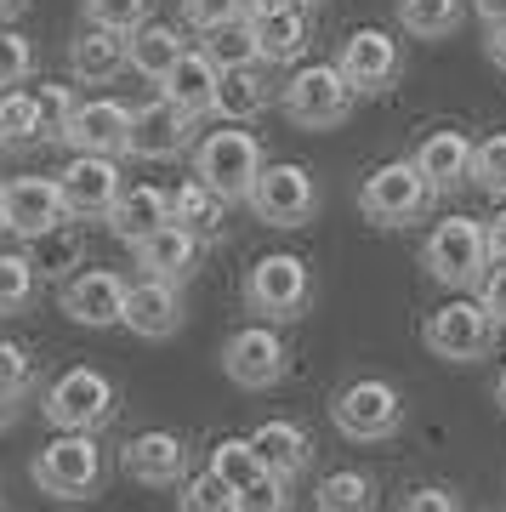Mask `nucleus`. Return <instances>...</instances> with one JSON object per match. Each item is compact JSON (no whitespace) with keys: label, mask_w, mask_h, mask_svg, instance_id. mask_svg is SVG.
I'll use <instances>...</instances> for the list:
<instances>
[{"label":"nucleus","mask_w":506,"mask_h":512,"mask_svg":"<svg viewBox=\"0 0 506 512\" xmlns=\"http://www.w3.org/2000/svg\"><path fill=\"white\" fill-rule=\"evenodd\" d=\"M35 109H40V143H63V137H69L74 109H80V97H74L69 86H40Z\"/></svg>","instance_id":"37"},{"label":"nucleus","mask_w":506,"mask_h":512,"mask_svg":"<svg viewBox=\"0 0 506 512\" xmlns=\"http://www.w3.org/2000/svg\"><path fill=\"white\" fill-rule=\"evenodd\" d=\"M433 200H438V188L427 183V171H421L416 160L376 165V171L364 177V188H359V211L376 222V228H404V222L427 217Z\"/></svg>","instance_id":"4"},{"label":"nucleus","mask_w":506,"mask_h":512,"mask_svg":"<svg viewBox=\"0 0 506 512\" xmlns=\"http://www.w3.org/2000/svg\"><path fill=\"white\" fill-rule=\"evenodd\" d=\"M256 23V57L262 63H296V57L308 52V6L302 0H290V6H279V12H268V18H251Z\"/></svg>","instance_id":"25"},{"label":"nucleus","mask_w":506,"mask_h":512,"mask_svg":"<svg viewBox=\"0 0 506 512\" xmlns=\"http://www.w3.org/2000/svg\"><path fill=\"white\" fill-rule=\"evenodd\" d=\"M234 18H245V0H182V23L199 29V35H211V29H222Z\"/></svg>","instance_id":"42"},{"label":"nucleus","mask_w":506,"mask_h":512,"mask_svg":"<svg viewBox=\"0 0 506 512\" xmlns=\"http://www.w3.org/2000/svg\"><path fill=\"white\" fill-rule=\"evenodd\" d=\"M0 126H6V148L40 143V109H35V92H6V97H0Z\"/></svg>","instance_id":"38"},{"label":"nucleus","mask_w":506,"mask_h":512,"mask_svg":"<svg viewBox=\"0 0 506 512\" xmlns=\"http://www.w3.org/2000/svg\"><path fill=\"white\" fill-rule=\"evenodd\" d=\"M495 404L506 410V370H501V382H495Z\"/></svg>","instance_id":"53"},{"label":"nucleus","mask_w":506,"mask_h":512,"mask_svg":"<svg viewBox=\"0 0 506 512\" xmlns=\"http://www.w3.org/2000/svg\"><path fill=\"white\" fill-rule=\"evenodd\" d=\"M177 512H239V490L222 473L205 467V473H194L177 490Z\"/></svg>","instance_id":"34"},{"label":"nucleus","mask_w":506,"mask_h":512,"mask_svg":"<svg viewBox=\"0 0 506 512\" xmlns=\"http://www.w3.org/2000/svg\"><path fill=\"white\" fill-rule=\"evenodd\" d=\"M279 6H290V0H245V18H268Z\"/></svg>","instance_id":"51"},{"label":"nucleus","mask_w":506,"mask_h":512,"mask_svg":"<svg viewBox=\"0 0 506 512\" xmlns=\"http://www.w3.org/2000/svg\"><path fill=\"white\" fill-rule=\"evenodd\" d=\"M131 256H137L143 279H171V285H182V279L199 268V234L194 228H182V222H165L160 234L137 239Z\"/></svg>","instance_id":"20"},{"label":"nucleus","mask_w":506,"mask_h":512,"mask_svg":"<svg viewBox=\"0 0 506 512\" xmlns=\"http://www.w3.org/2000/svg\"><path fill=\"white\" fill-rule=\"evenodd\" d=\"M398 23L416 40H444L461 23V0H398Z\"/></svg>","instance_id":"32"},{"label":"nucleus","mask_w":506,"mask_h":512,"mask_svg":"<svg viewBox=\"0 0 506 512\" xmlns=\"http://www.w3.org/2000/svg\"><path fill=\"white\" fill-rule=\"evenodd\" d=\"M35 74V46L18 29H0V86H23Z\"/></svg>","instance_id":"41"},{"label":"nucleus","mask_w":506,"mask_h":512,"mask_svg":"<svg viewBox=\"0 0 506 512\" xmlns=\"http://www.w3.org/2000/svg\"><path fill=\"white\" fill-rule=\"evenodd\" d=\"M256 456H262V467L279 478H302L313 467V439L296 427V421H262L251 433Z\"/></svg>","instance_id":"26"},{"label":"nucleus","mask_w":506,"mask_h":512,"mask_svg":"<svg viewBox=\"0 0 506 512\" xmlns=\"http://www.w3.org/2000/svg\"><path fill=\"white\" fill-rule=\"evenodd\" d=\"M154 0H86V23H103V29H143Z\"/></svg>","instance_id":"40"},{"label":"nucleus","mask_w":506,"mask_h":512,"mask_svg":"<svg viewBox=\"0 0 506 512\" xmlns=\"http://www.w3.org/2000/svg\"><path fill=\"white\" fill-rule=\"evenodd\" d=\"M302 6H313V0H302Z\"/></svg>","instance_id":"56"},{"label":"nucleus","mask_w":506,"mask_h":512,"mask_svg":"<svg viewBox=\"0 0 506 512\" xmlns=\"http://www.w3.org/2000/svg\"><path fill=\"white\" fill-rule=\"evenodd\" d=\"M472 12L484 18V29H495V23H506V0H472Z\"/></svg>","instance_id":"50"},{"label":"nucleus","mask_w":506,"mask_h":512,"mask_svg":"<svg viewBox=\"0 0 506 512\" xmlns=\"http://www.w3.org/2000/svg\"><path fill=\"white\" fill-rule=\"evenodd\" d=\"M114 410H120V387L91 365L63 370V376L40 393V416L52 421L57 433H97V427L114 421Z\"/></svg>","instance_id":"1"},{"label":"nucleus","mask_w":506,"mask_h":512,"mask_svg":"<svg viewBox=\"0 0 506 512\" xmlns=\"http://www.w3.org/2000/svg\"><path fill=\"white\" fill-rule=\"evenodd\" d=\"M484 239H489V262H506V205L495 211V222H484Z\"/></svg>","instance_id":"48"},{"label":"nucleus","mask_w":506,"mask_h":512,"mask_svg":"<svg viewBox=\"0 0 506 512\" xmlns=\"http://www.w3.org/2000/svg\"><path fill=\"white\" fill-rule=\"evenodd\" d=\"M285 501H290V478L279 473H262L239 490V512H285Z\"/></svg>","instance_id":"43"},{"label":"nucleus","mask_w":506,"mask_h":512,"mask_svg":"<svg viewBox=\"0 0 506 512\" xmlns=\"http://www.w3.org/2000/svg\"><path fill=\"white\" fill-rule=\"evenodd\" d=\"M222 211H228V200H222L217 188L205 183V177H188V183L171 194V222H182V228H194L199 239H211V234H222Z\"/></svg>","instance_id":"29"},{"label":"nucleus","mask_w":506,"mask_h":512,"mask_svg":"<svg viewBox=\"0 0 506 512\" xmlns=\"http://www.w3.org/2000/svg\"><path fill=\"white\" fill-rule=\"evenodd\" d=\"M472 183L484 188V194H501L506 200V131L478 137V148H472Z\"/></svg>","instance_id":"39"},{"label":"nucleus","mask_w":506,"mask_h":512,"mask_svg":"<svg viewBox=\"0 0 506 512\" xmlns=\"http://www.w3.org/2000/svg\"><path fill=\"white\" fill-rule=\"evenodd\" d=\"M23 399H29V393H18V387H6V382H0V433L23 421Z\"/></svg>","instance_id":"47"},{"label":"nucleus","mask_w":506,"mask_h":512,"mask_svg":"<svg viewBox=\"0 0 506 512\" xmlns=\"http://www.w3.org/2000/svg\"><path fill=\"white\" fill-rule=\"evenodd\" d=\"M472 148H478V143H472L467 131L438 126V131H427V137H421L416 165L427 171V183H433L438 194H450V188L472 183Z\"/></svg>","instance_id":"23"},{"label":"nucleus","mask_w":506,"mask_h":512,"mask_svg":"<svg viewBox=\"0 0 506 512\" xmlns=\"http://www.w3.org/2000/svg\"><path fill=\"white\" fill-rule=\"evenodd\" d=\"M29 478L52 501H91L103 490V444H97V433H57L35 456Z\"/></svg>","instance_id":"2"},{"label":"nucleus","mask_w":506,"mask_h":512,"mask_svg":"<svg viewBox=\"0 0 506 512\" xmlns=\"http://www.w3.org/2000/svg\"><path fill=\"white\" fill-rule=\"evenodd\" d=\"M0 382L18 387V393H29V387H35V359H29V348H18V342H0Z\"/></svg>","instance_id":"44"},{"label":"nucleus","mask_w":506,"mask_h":512,"mask_svg":"<svg viewBox=\"0 0 506 512\" xmlns=\"http://www.w3.org/2000/svg\"><path fill=\"white\" fill-rule=\"evenodd\" d=\"M63 194H69L74 222H109L120 194H126V177H120V154H74L63 171Z\"/></svg>","instance_id":"11"},{"label":"nucleus","mask_w":506,"mask_h":512,"mask_svg":"<svg viewBox=\"0 0 506 512\" xmlns=\"http://www.w3.org/2000/svg\"><path fill=\"white\" fill-rule=\"evenodd\" d=\"M262 165H268L262 160V143H256L251 131H239V126H217V131H205V137L194 143V171L217 188L228 205L251 200Z\"/></svg>","instance_id":"5"},{"label":"nucleus","mask_w":506,"mask_h":512,"mask_svg":"<svg viewBox=\"0 0 506 512\" xmlns=\"http://www.w3.org/2000/svg\"><path fill=\"white\" fill-rule=\"evenodd\" d=\"M35 245V262L40 268V279H74L80 268H86V245H80V234H74L69 222L63 228H52V234H40V239H29Z\"/></svg>","instance_id":"31"},{"label":"nucleus","mask_w":506,"mask_h":512,"mask_svg":"<svg viewBox=\"0 0 506 512\" xmlns=\"http://www.w3.org/2000/svg\"><path fill=\"white\" fill-rule=\"evenodd\" d=\"M478 302H484V308L501 319V330H506V262H489L484 268V279H478Z\"/></svg>","instance_id":"45"},{"label":"nucleus","mask_w":506,"mask_h":512,"mask_svg":"<svg viewBox=\"0 0 506 512\" xmlns=\"http://www.w3.org/2000/svg\"><path fill=\"white\" fill-rule=\"evenodd\" d=\"M126 330L131 336H143V342H165V336H177L182 330V296L171 279H143V285H131L126 296Z\"/></svg>","instance_id":"21"},{"label":"nucleus","mask_w":506,"mask_h":512,"mask_svg":"<svg viewBox=\"0 0 506 512\" xmlns=\"http://www.w3.org/2000/svg\"><path fill=\"white\" fill-rule=\"evenodd\" d=\"M398 512H461V495L444 490V484H427V490L404 495V507H398Z\"/></svg>","instance_id":"46"},{"label":"nucleus","mask_w":506,"mask_h":512,"mask_svg":"<svg viewBox=\"0 0 506 512\" xmlns=\"http://www.w3.org/2000/svg\"><path fill=\"white\" fill-rule=\"evenodd\" d=\"M245 205H251L256 222H268V228H302V222H313V211H319V183H313L308 165L273 160V165H262V177H256Z\"/></svg>","instance_id":"10"},{"label":"nucleus","mask_w":506,"mask_h":512,"mask_svg":"<svg viewBox=\"0 0 506 512\" xmlns=\"http://www.w3.org/2000/svg\"><path fill=\"white\" fill-rule=\"evenodd\" d=\"M35 291H40V268L35 262L18 256V251H0V319L23 313L29 302H35Z\"/></svg>","instance_id":"33"},{"label":"nucleus","mask_w":506,"mask_h":512,"mask_svg":"<svg viewBox=\"0 0 506 512\" xmlns=\"http://www.w3.org/2000/svg\"><path fill=\"white\" fill-rule=\"evenodd\" d=\"M319 512H376V478L359 473V467H342V473H325L319 490H313Z\"/></svg>","instance_id":"30"},{"label":"nucleus","mask_w":506,"mask_h":512,"mask_svg":"<svg viewBox=\"0 0 506 512\" xmlns=\"http://www.w3.org/2000/svg\"><path fill=\"white\" fill-rule=\"evenodd\" d=\"M182 52L188 46H182L177 23H143V29H131V69L143 74V80H154V86L177 69Z\"/></svg>","instance_id":"28"},{"label":"nucleus","mask_w":506,"mask_h":512,"mask_svg":"<svg viewBox=\"0 0 506 512\" xmlns=\"http://www.w3.org/2000/svg\"><path fill=\"white\" fill-rule=\"evenodd\" d=\"M205 52L217 57V69H234V63H256V23L251 18H234L205 35Z\"/></svg>","instance_id":"36"},{"label":"nucleus","mask_w":506,"mask_h":512,"mask_svg":"<svg viewBox=\"0 0 506 512\" xmlns=\"http://www.w3.org/2000/svg\"><path fill=\"white\" fill-rule=\"evenodd\" d=\"M211 473H222L234 490H245V484L262 478L268 467H262V456H256L251 439H217V444H211Z\"/></svg>","instance_id":"35"},{"label":"nucleus","mask_w":506,"mask_h":512,"mask_svg":"<svg viewBox=\"0 0 506 512\" xmlns=\"http://www.w3.org/2000/svg\"><path fill=\"white\" fill-rule=\"evenodd\" d=\"M126 296H131V285L114 268H80L74 279H63L57 302H63V313L74 325L109 330V325H126Z\"/></svg>","instance_id":"16"},{"label":"nucleus","mask_w":506,"mask_h":512,"mask_svg":"<svg viewBox=\"0 0 506 512\" xmlns=\"http://www.w3.org/2000/svg\"><path fill=\"white\" fill-rule=\"evenodd\" d=\"M194 120L199 114H188L182 103H171V97H154V103H137L131 109V143L126 154L131 160H177V154H188L194 148Z\"/></svg>","instance_id":"13"},{"label":"nucleus","mask_w":506,"mask_h":512,"mask_svg":"<svg viewBox=\"0 0 506 512\" xmlns=\"http://www.w3.org/2000/svg\"><path fill=\"white\" fill-rule=\"evenodd\" d=\"M0 148H6V126H0Z\"/></svg>","instance_id":"55"},{"label":"nucleus","mask_w":506,"mask_h":512,"mask_svg":"<svg viewBox=\"0 0 506 512\" xmlns=\"http://www.w3.org/2000/svg\"><path fill=\"white\" fill-rule=\"evenodd\" d=\"M313 302V274L302 256L290 251H268L251 262V274H245V308L262 313L268 325H285V319H302Z\"/></svg>","instance_id":"6"},{"label":"nucleus","mask_w":506,"mask_h":512,"mask_svg":"<svg viewBox=\"0 0 506 512\" xmlns=\"http://www.w3.org/2000/svg\"><path fill=\"white\" fill-rule=\"evenodd\" d=\"M120 473L148 490H182L188 484V444L165 427H148L137 439L120 444Z\"/></svg>","instance_id":"17"},{"label":"nucleus","mask_w":506,"mask_h":512,"mask_svg":"<svg viewBox=\"0 0 506 512\" xmlns=\"http://www.w3.org/2000/svg\"><path fill=\"white\" fill-rule=\"evenodd\" d=\"M273 63H234V69H222V86H217V120H234V126H245V120H256V114H268V103H279V92H273L268 80Z\"/></svg>","instance_id":"22"},{"label":"nucleus","mask_w":506,"mask_h":512,"mask_svg":"<svg viewBox=\"0 0 506 512\" xmlns=\"http://www.w3.org/2000/svg\"><path fill=\"white\" fill-rule=\"evenodd\" d=\"M23 6H29V0H0V23H6V18H18Z\"/></svg>","instance_id":"52"},{"label":"nucleus","mask_w":506,"mask_h":512,"mask_svg":"<svg viewBox=\"0 0 506 512\" xmlns=\"http://www.w3.org/2000/svg\"><path fill=\"white\" fill-rule=\"evenodd\" d=\"M285 342L273 336V325H245L222 342V376L245 393H268L285 382Z\"/></svg>","instance_id":"12"},{"label":"nucleus","mask_w":506,"mask_h":512,"mask_svg":"<svg viewBox=\"0 0 506 512\" xmlns=\"http://www.w3.org/2000/svg\"><path fill=\"white\" fill-rule=\"evenodd\" d=\"M330 421H336V433H342L347 444H381L404 427V399H398L393 382L359 376V382H347L342 393L330 399Z\"/></svg>","instance_id":"8"},{"label":"nucleus","mask_w":506,"mask_h":512,"mask_svg":"<svg viewBox=\"0 0 506 512\" xmlns=\"http://www.w3.org/2000/svg\"><path fill=\"white\" fill-rule=\"evenodd\" d=\"M63 143L74 148V154H126L131 143V109L126 103H114V97H91V103H80L69 120V137Z\"/></svg>","instance_id":"19"},{"label":"nucleus","mask_w":506,"mask_h":512,"mask_svg":"<svg viewBox=\"0 0 506 512\" xmlns=\"http://www.w3.org/2000/svg\"><path fill=\"white\" fill-rule=\"evenodd\" d=\"M217 86H222V69L205 46H199V52L188 46V52L177 57V69L160 80V92L171 97V103H182L188 114H217Z\"/></svg>","instance_id":"24"},{"label":"nucleus","mask_w":506,"mask_h":512,"mask_svg":"<svg viewBox=\"0 0 506 512\" xmlns=\"http://www.w3.org/2000/svg\"><path fill=\"white\" fill-rule=\"evenodd\" d=\"M74 222L69 194H63V177H12L6 183V234L18 239H40Z\"/></svg>","instance_id":"14"},{"label":"nucleus","mask_w":506,"mask_h":512,"mask_svg":"<svg viewBox=\"0 0 506 512\" xmlns=\"http://www.w3.org/2000/svg\"><path fill=\"white\" fill-rule=\"evenodd\" d=\"M165 222H171V194H165V188L137 183V188H126V194H120L109 228H114V239H120V245H137V239L160 234Z\"/></svg>","instance_id":"27"},{"label":"nucleus","mask_w":506,"mask_h":512,"mask_svg":"<svg viewBox=\"0 0 506 512\" xmlns=\"http://www.w3.org/2000/svg\"><path fill=\"white\" fill-rule=\"evenodd\" d=\"M336 69L347 74V86L359 97H381L398 86V69H404V52H398V40L387 29H353L342 40V57H336Z\"/></svg>","instance_id":"15"},{"label":"nucleus","mask_w":506,"mask_h":512,"mask_svg":"<svg viewBox=\"0 0 506 512\" xmlns=\"http://www.w3.org/2000/svg\"><path fill=\"white\" fill-rule=\"evenodd\" d=\"M421 268L450 285V291H478V279L489 268V239H484V222L472 217H444L433 222V234L421 245Z\"/></svg>","instance_id":"7"},{"label":"nucleus","mask_w":506,"mask_h":512,"mask_svg":"<svg viewBox=\"0 0 506 512\" xmlns=\"http://www.w3.org/2000/svg\"><path fill=\"white\" fill-rule=\"evenodd\" d=\"M353 86H347V74L336 63H313V69H296L279 86V109L290 114V126L302 131H330L342 126L347 114H353Z\"/></svg>","instance_id":"9"},{"label":"nucleus","mask_w":506,"mask_h":512,"mask_svg":"<svg viewBox=\"0 0 506 512\" xmlns=\"http://www.w3.org/2000/svg\"><path fill=\"white\" fill-rule=\"evenodd\" d=\"M495 336H501V319L478 302V296H450L444 308L427 313L421 325V342L450 359V365H472V359H489L495 353Z\"/></svg>","instance_id":"3"},{"label":"nucleus","mask_w":506,"mask_h":512,"mask_svg":"<svg viewBox=\"0 0 506 512\" xmlns=\"http://www.w3.org/2000/svg\"><path fill=\"white\" fill-rule=\"evenodd\" d=\"M0 228H6V183H0Z\"/></svg>","instance_id":"54"},{"label":"nucleus","mask_w":506,"mask_h":512,"mask_svg":"<svg viewBox=\"0 0 506 512\" xmlns=\"http://www.w3.org/2000/svg\"><path fill=\"white\" fill-rule=\"evenodd\" d=\"M131 69V35L126 29H103V23H86L69 46V74L80 86H109Z\"/></svg>","instance_id":"18"},{"label":"nucleus","mask_w":506,"mask_h":512,"mask_svg":"<svg viewBox=\"0 0 506 512\" xmlns=\"http://www.w3.org/2000/svg\"><path fill=\"white\" fill-rule=\"evenodd\" d=\"M484 52H489V63H495V69H506V23H495V29H489Z\"/></svg>","instance_id":"49"}]
</instances>
